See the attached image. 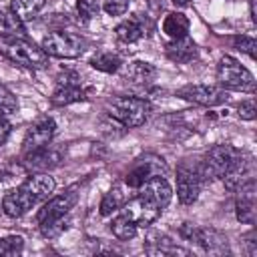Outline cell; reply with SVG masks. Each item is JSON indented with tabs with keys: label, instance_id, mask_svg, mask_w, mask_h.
Instances as JSON below:
<instances>
[{
	"label": "cell",
	"instance_id": "obj_1",
	"mask_svg": "<svg viewBox=\"0 0 257 257\" xmlns=\"http://www.w3.org/2000/svg\"><path fill=\"white\" fill-rule=\"evenodd\" d=\"M0 54L10 62L30 70H42L48 66L46 52L34 42L20 36H0Z\"/></svg>",
	"mask_w": 257,
	"mask_h": 257
},
{
	"label": "cell",
	"instance_id": "obj_2",
	"mask_svg": "<svg viewBox=\"0 0 257 257\" xmlns=\"http://www.w3.org/2000/svg\"><path fill=\"white\" fill-rule=\"evenodd\" d=\"M106 112L110 118H114L122 126L137 128L147 122L149 114L153 112V106L147 98H141V96H118L108 102Z\"/></svg>",
	"mask_w": 257,
	"mask_h": 257
},
{
	"label": "cell",
	"instance_id": "obj_3",
	"mask_svg": "<svg viewBox=\"0 0 257 257\" xmlns=\"http://www.w3.org/2000/svg\"><path fill=\"white\" fill-rule=\"evenodd\" d=\"M217 82L225 90H239V92H253L255 78L253 74L233 56H221L217 64Z\"/></svg>",
	"mask_w": 257,
	"mask_h": 257
},
{
	"label": "cell",
	"instance_id": "obj_4",
	"mask_svg": "<svg viewBox=\"0 0 257 257\" xmlns=\"http://www.w3.org/2000/svg\"><path fill=\"white\" fill-rule=\"evenodd\" d=\"M239 155H241V151H237L233 145H217V147H213L205 155V159L199 163L203 183H207V181L211 183L215 179H221L231 169V165L237 161Z\"/></svg>",
	"mask_w": 257,
	"mask_h": 257
},
{
	"label": "cell",
	"instance_id": "obj_5",
	"mask_svg": "<svg viewBox=\"0 0 257 257\" xmlns=\"http://www.w3.org/2000/svg\"><path fill=\"white\" fill-rule=\"evenodd\" d=\"M46 56H54V58H78L84 48H86V42L72 34V32H64V30H54V32H48L44 38H42V46H40Z\"/></svg>",
	"mask_w": 257,
	"mask_h": 257
},
{
	"label": "cell",
	"instance_id": "obj_6",
	"mask_svg": "<svg viewBox=\"0 0 257 257\" xmlns=\"http://www.w3.org/2000/svg\"><path fill=\"white\" fill-rule=\"evenodd\" d=\"M151 177H169V165H167V161L163 157H159V155H153V153L137 159V163L133 165V169L126 173L124 183H126V187H131V189L137 191Z\"/></svg>",
	"mask_w": 257,
	"mask_h": 257
},
{
	"label": "cell",
	"instance_id": "obj_7",
	"mask_svg": "<svg viewBox=\"0 0 257 257\" xmlns=\"http://www.w3.org/2000/svg\"><path fill=\"white\" fill-rule=\"evenodd\" d=\"M183 237L189 239V241H195L205 253L209 255H223L229 251V243H227V237L213 229V227H195L191 223H185V227L181 229Z\"/></svg>",
	"mask_w": 257,
	"mask_h": 257
},
{
	"label": "cell",
	"instance_id": "obj_8",
	"mask_svg": "<svg viewBox=\"0 0 257 257\" xmlns=\"http://www.w3.org/2000/svg\"><path fill=\"white\" fill-rule=\"evenodd\" d=\"M203 177L199 163H181L177 167V199L183 205H193L199 199Z\"/></svg>",
	"mask_w": 257,
	"mask_h": 257
},
{
	"label": "cell",
	"instance_id": "obj_9",
	"mask_svg": "<svg viewBox=\"0 0 257 257\" xmlns=\"http://www.w3.org/2000/svg\"><path fill=\"white\" fill-rule=\"evenodd\" d=\"M177 96L183 100H189L199 106H217L227 102L229 94L221 86H211V84H187L177 90Z\"/></svg>",
	"mask_w": 257,
	"mask_h": 257
},
{
	"label": "cell",
	"instance_id": "obj_10",
	"mask_svg": "<svg viewBox=\"0 0 257 257\" xmlns=\"http://www.w3.org/2000/svg\"><path fill=\"white\" fill-rule=\"evenodd\" d=\"M124 217H128L137 227H151L163 213V209H159L155 203L147 201L141 195H135L133 199H126L120 207V211Z\"/></svg>",
	"mask_w": 257,
	"mask_h": 257
},
{
	"label": "cell",
	"instance_id": "obj_11",
	"mask_svg": "<svg viewBox=\"0 0 257 257\" xmlns=\"http://www.w3.org/2000/svg\"><path fill=\"white\" fill-rule=\"evenodd\" d=\"M62 163V151L46 145L40 149H34L30 153H24L22 159V167L28 173H48L52 169H56Z\"/></svg>",
	"mask_w": 257,
	"mask_h": 257
},
{
	"label": "cell",
	"instance_id": "obj_12",
	"mask_svg": "<svg viewBox=\"0 0 257 257\" xmlns=\"http://www.w3.org/2000/svg\"><path fill=\"white\" fill-rule=\"evenodd\" d=\"M78 100H86V92L80 84V78L76 74H60L56 80V88L50 96V102L54 106H66Z\"/></svg>",
	"mask_w": 257,
	"mask_h": 257
},
{
	"label": "cell",
	"instance_id": "obj_13",
	"mask_svg": "<svg viewBox=\"0 0 257 257\" xmlns=\"http://www.w3.org/2000/svg\"><path fill=\"white\" fill-rule=\"evenodd\" d=\"M54 135H56V122L50 116H42V118H38L36 122H32L28 126V131L24 135V141H22V151L30 153L34 149L46 147V145H50Z\"/></svg>",
	"mask_w": 257,
	"mask_h": 257
},
{
	"label": "cell",
	"instance_id": "obj_14",
	"mask_svg": "<svg viewBox=\"0 0 257 257\" xmlns=\"http://www.w3.org/2000/svg\"><path fill=\"white\" fill-rule=\"evenodd\" d=\"M237 201H235V215L241 223L253 225L257 217V201H255V181L253 177L247 179L237 191Z\"/></svg>",
	"mask_w": 257,
	"mask_h": 257
},
{
	"label": "cell",
	"instance_id": "obj_15",
	"mask_svg": "<svg viewBox=\"0 0 257 257\" xmlns=\"http://www.w3.org/2000/svg\"><path fill=\"white\" fill-rule=\"evenodd\" d=\"M137 195L155 203L159 209H165L173 199V189H171L167 177H151L137 189Z\"/></svg>",
	"mask_w": 257,
	"mask_h": 257
},
{
	"label": "cell",
	"instance_id": "obj_16",
	"mask_svg": "<svg viewBox=\"0 0 257 257\" xmlns=\"http://www.w3.org/2000/svg\"><path fill=\"white\" fill-rule=\"evenodd\" d=\"M34 205H36L34 199H32L20 185H18L16 189L8 191V193L4 195V199H2V211H4V215L10 217V219H18V217L26 215Z\"/></svg>",
	"mask_w": 257,
	"mask_h": 257
},
{
	"label": "cell",
	"instance_id": "obj_17",
	"mask_svg": "<svg viewBox=\"0 0 257 257\" xmlns=\"http://www.w3.org/2000/svg\"><path fill=\"white\" fill-rule=\"evenodd\" d=\"M20 187L34 199V203H40V201H46L54 193L56 183L48 173H32L20 183Z\"/></svg>",
	"mask_w": 257,
	"mask_h": 257
},
{
	"label": "cell",
	"instance_id": "obj_18",
	"mask_svg": "<svg viewBox=\"0 0 257 257\" xmlns=\"http://www.w3.org/2000/svg\"><path fill=\"white\" fill-rule=\"evenodd\" d=\"M76 205V193L74 189H68L66 193L58 195V197H52L50 201H46L42 205V209L38 211L36 215V221H44V219H50V217H60V215H68L70 209Z\"/></svg>",
	"mask_w": 257,
	"mask_h": 257
},
{
	"label": "cell",
	"instance_id": "obj_19",
	"mask_svg": "<svg viewBox=\"0 0 257 257\" xmlns=\"http://www.w3.org/2000/svg\"><path fill=\"white\" fill-rule=\"evenodd\" d=\"M165 52H167V56H169L173 62H177V64H187V62H191V60L197 58L199 48H197V44H195V42L189 38V34H187V36H183V38L171 40V42L167 44Z\"/></svg>",
	"mask_w": 257,
	"mask_h": 257
},
{
	"label": "cell",
	"instance_id": "obj_20",
	"mask_svg": "<svg viewBox=\"0 0 257 257\" xmlns=\"http://www.w3.org/2000/svg\"><path fill=\"white\" fill-rule=\"evenodd\" d=\"M251 175V159H247L245 155H239L237 161L231 165V169L221 177L223 179V185L227 191H237Z\"/></svg>",
	"mask_w": 257,
	"mask_h": 257
},
{
	"label": "cell",
	"instance_id": "obj_21",
	"mask_svg": "<svg viewBox=\"0 0 257 257\" xmlns=\"http://www.w3.org/2000/svg\"><path fill=\"white\" fill-rule=\"evenodd\" d=\"M145 251H147L149 255H187L185 249L175 247L173 241H171L165 233H159V231H155V233H151V235L147 237V247H145Z\"/></svg>",
	"mask_w": 257,
	"mask_h": 257
},
{
	"label": "cell",
	"instance_id": "obj_22",
	"mask_svg": "<svg viewBox=\"0 0 257 257\" xmlns=\"http://www.w3.org/2000/svg\"><path fill=\"white\" fill-rule=\"evenodd\" d=\"M114 32H116V38H118L120 42L133 44V42L141 40V38L147 34V28H145V24H143L139 18H128V20H122V22L114 28Z\"/></svg>",
	"mask_w": 257,
	"mask_h": 257
},
{
	"label": "cell",
	"instance_id": "obj_23",
	"mask_svg": "<svg viewBox=\"0 0 257 257\" xmlns=\"http://www.w3.org/2000/svg\"><path fill=\"white\" fill-rule=\"evenodd\" d=\"M163 32L171 40L187 36L189 34V18L183 12H169L163 20Z\"/></svg>",
	"mask_w": 257,
	"mask_h": 257
},
{
	"label": "cell",
	"instance_id": "obj_24",
	"mask_svg": "<svg viewBox=\"0 0 257 257\" xmlns=\"http://www.w3.org/2000/svg\"><path fill=\"white\" fill-rule=\"evenodd\" d=\"M122 60L116 52L112 50H98L96 54H92L90 58V66L98 72H106V74H112V72H118Z\"/></svg>",
	"mask_w": 257,
	"mask_h": 257
},
{
	"label": "cell",
	"instance_id": "obj_25",
	"mask_svg": "<svg viewBox=\"0 0 257 257\" xmlns=\"http://www.w3.org/2000/svg\"><path fill=\"white\" fill-rule=\"evenodd\" d=\"M0 36H20V38H26L24 22L10 8L0 10Z\"/></svg>",
	"mask_w": 257,
	"mask_h": 257
},
{
	"label": "cell",
	"instance_id": "obj_26",
	"mask_svg": "<svg viewBox=\"0 0 257 257\" xmlns=\"http://www.w3.org/2000/svg\"><path fill=\"white\" fill-rule=\"evenodd\" d=\"M38 227H40V233H42L46 239H56V237H60V235L70 227V217H68V215L50 217V219L40 221Z\"/></svg>",
	"mask_w": 257,
	"mask_h": 257
},
{
	"label": "cell",
	"instance_id": "obj_27",
	"mask_svg": "<svg viewBox=\"0 0 257 257\" xmlns=\"http://www.w3.org/2000/svg\"><path fill=\"white\" fill-rule=\"evenodd\" d=\"M44 8V0H10V10L22 20H32Z\"/></svg>",
	"mask_w": 257,
	"mask_h": 257
},
{
	"label": "cell",
	"instance_id": "obj_28",
	"mask_svg": "<svg viewBox=\"0 0 257 257\" xmlns=\"http://www.w3.org/2000/svg\"><path fill=\"white\" fill-rule=\"evenodd\" d=\"M110 233L118 239V241H128V239H133L135 235H137V231H139V227L128 219V217H124L122 213H118L112 221H110Z\"/></svg>",
	"mask_w": 257,
	"mask_h": 257
},
{
	"label": "cell",
	"instance_id": "obj_29",
	"mask_svg": "<svg viewBox=\"0 0 257 257\" xmlns=\"http://www.w3.org/2000/svg\"><path fill=\"white\" fill-rule=\"evenodd\" d=\"M124 201H126V199H124L122 191H120L118 187H114V189H110V191L102 197L98 211H100L102 217H110L112 213H118V211H120V207H122Z\"/></svg>",
	"mask_w": 257,
	"mask_h": 257
},
{
	"label": "cell",
	"instance_id": "obj_30",
	"mask_svg": "<svg viewBox=\"0 0 257 257\" xmlns=\"http://www.w3.org/2000/svg\"><path fill=\"white\" fill-rule=\"evenodd\" d=\"M155 76H157V68L143 60L133 62L128 68V78H133V82L137 84H149L151 80H155Z\"/></svg>",
	"mask_w": 257,
	"mask_h": 257
},
{
	"label": "cell",
	"instance_id": "obj_31",
	"mask_svg": "<svg viewBox=\"0 0 257 257\" xmlns=\"http://www.w3.org/2000/svg\"><path fill=\"white\" fill-rule=\"evenodd\" d=\"M14 112H18V100H16V96L12 94V90L6 88V86L0 82V114L10 116V114H14Z\"/></svg>",
	"mask_w": 257,
	"mask_h": 257
},
{
	"label": "cell",
	"instance_id": "obj_32",
	"mask_svg": "<svg viewBox=\"0 0 257 257\" xmlns=\"http://www.w3.org/2000/svg\"><path fill=\"white\" fill-rule=\"evenodd\" d=\"M24 247V241L22 237L18 235H10V237H2L0 239V257L4 255H18Z\"/></svg>",
	"mask_w": 257,
	"mask_h": 257
},
{
	"label": "cell",
	"instance_id": "obj_33",
	"mask_svg": "<svg viewBox=\"0 0 257 257\" xmlns=\"http://www.w3.org/2000/svg\"><path fill=\"white\" fill-rule=\"evenodd\" d=\"M76 12L82 20H92L100 12V0H78Z\"/></svg>",
	"mask_w": 257,
	"mask_h": 257
},
{
	"label": "cell",
	"instance_id": "obj_34",
	"mask_svg": "<svg viewBox=\"0 0 257 257\" xmlns=\"http://www.w3.org/2000/svg\"><path fill=\"white\" fill-rule=\"evenodd\" d=\"M131 0H102L100 8L108 14V16H122L128 10Z\"/></svg>",
	"mask_w": 257,
	"mask_h": 257
},
{
	"label": "cell",
	"instance_id": "obj_35",
	"mask_svg": "<svg viewBox=\"0 0 257 257\" xmlns=\"http://www.w3.org/2000/svg\"><path fill=\"white\" fill-rule=\"evenodd\" d=\"M233 46L237 48V50H241V52H245V54H249L251 58H255V48H257V42H255V38L253 36H235V40H233Z\"/></svg>",
	"mask_w": 257,
	"mask_h": 257
},
{
	"label": "cell",
	"instance_id": "obj_36",
	"mask_svg": "<svg viewBox=\"0 0 257 257\" xmlns=\"http://www.w3.org/2000/svg\"><path fill=\"white\" fill-rule=\"evenodd\" d=\"M237 110H239V116H241L243 120H253V118L257 116V106H255V100H253V98L243 100Z\"/></svg>",
	"mask_w": 257,
	"mask_h": 257
},
{
	"label": "cell",
	"instance_id": "obj_37",
	"mask_svg": "<svg viewBox=\"0 0 257 257\" xmlns=\"http://www.w3.org/2000/svg\"><path fill=\"white\" fill-rule=\"evenodd\" d=\"M10 131H12V124H10V120L4 116V114H0V147L8 141V137H10Z\"/></svg>",
	"mask_w": 257,
	"mask_h": 257
},
{
	"label": "cell",
	"instance_id": "obj_38",
	"mask_svg": "<svg viewBox=\"0 0 257 257\" xmlns=\"http://www.w3.org/2000/svg\"><path fill=\"white\" fill-rule=\"evenodd\" d=\"M189 2H191V0H173V4H175V6H187Z\"/></svg>",
	"mask_w": 257,
	"mask_h": 257
}]
</instances>
